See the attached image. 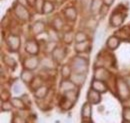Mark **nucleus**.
Listing matches in <instances>:
<instances>
[{
  "label": "nucleus",
  "instance_id": "43",
  "mask_svg": "<svg viewBox=\"0 0 130 123\" xmlns=\"http://www.w3.org/2000/svg\"><path fill=\"white\" fill-rule=\"evenodd\" d=\"M21 99L23 100V102L25 103V105H26V106H30L31 101H30V99H29V97H28V95H27V94H23V95L21 96Z\"/></svg>",
  "mask_w": 130,
  "mask_h": 123
},
{
  "label": "nucleus",
  "instance_id": "35",
  "mask_svg": "<svg viewBox=\"0 0 130 123\" xmlns=\"http://www.w3.org/2000/svg\"><path fill=\"white\" fill-rule=\"evenodd\" d=\"M64 97V96H63ZM73 105H74V103L73 102H71L70 100H68V99H66V98H63V100L60 102V107L62 108L63 110H69V109H71V108L73 107Z\"/></svg>",
  "mask_w": 130,
  "mask_h": 123
},
{
  "label": "nucleus",
  "instance_id": "38",
  "mask_svg": "<svg viewBox=\"0 0 130 123\" xmlns=\"http://www.w3.org/2000/svg\"><path fill=\"white\" fill-rule=\"evenodd\" d=\"M109 7H110V6L105 5V4L102 5V7H101V9H100V11H99V15H100L101 18H104L105 16L107 15V13L109 12Z\"/></svg>",
  "mask_w": 130,
  "mask_h": 123
},
{
  "label": "nucleus",
  "instance_id": "26",
  "mask_svg": "<svg viewBox=\"0 0 130 123\" xmlns=\"http://www.w3.org/2000/svg\"><path fill=\"white\" fill-rule=\"evenodd\" d=\"M55 4L52 2V0H45L44 6H43V14H50L54 11Z\"/></svg>",
  "mask_w": 130,
  "mask_h": 123
},
{
  "label": "nucleus",
  "instance_id": "29",
  "mask_svg": "<svg viewBox=\"0 0 130 123\" xmlns=\"http://www.w3.org/2000/svg\"><path fill=\"white\" fill-rule=\"evenodd\" d=\"M48 41H52V42H58L60 40V35L55 29H50L48 31Z\"/></svg>",
  "mask_w": 130,
  "mask_h": 123
},
{
  "label": "nucleus",
  "instance_id": "27",
  "mask_svg": "<svg viewBox=\"0 0 130 123\" xmlns=\"http://www.w3.org/2000/svg\"><path fill=\"white\" fill-rule=\"evenodd\" d=\"M2 60L4 62V64L7 65L8 67H10V68H12V69H15V68H16L17 63L13 57H11V56H9V55H3Z\"/></svg>",
  "mask_w": 130,
  "mask_h": 123
},
{
  "label": "nucleus",
  "instance_id": "4",
  "mask_svg": "<svg viewBox=\"0 0 130 123\" xmlns=\"http://www.w3.org/2000/svg\"><path fill=\"white\" fill-rule=\"evenodd\" d=\"M125 19H126V14L124 12L116 10L110 16L109 24H110L111 27H120L123 24Z\"/></svg>",
  "mask_w": 130,
  "mask_h": 123
},
{
  "label": "nucleus",
  "instance_id": "39",
  "mask_svg": "<svg viewBox=\"0 0 130 123\" xmlns=\"http://www.w3.org/2000/svg\"><path fill=\"white\" fill-rule=\"evenodd\" d=\"M93 0H81L80 3H81V7L83 9H86V10H90V6H91V3H92Z\"/></svg>",
  "mask_w": 130,
  "mask_h": 123
},
{
  "label": "nucleus",
  "instance_id": "8",
  "mask_svg": "<svg viewBox=\"0 0 130 123\" xmlns=\"http://www.w3.org/2000/svg\"><path fill=\"white\" fill-rule=\"evenodd\" d=\"M20 37L16 34H11L7 37V45L13 52H17L20 49Z\"/></svg>",
  "mask_w": 130,
  "mask_h": 123
},
{
  "label": "nucleus",
  "instance_id": "28",
  "mask_svg": "<svg viewBox=\"0 0 130 123\" xmlns=\"http://www.w3.org/2000/svg\"><path fill=\"white\" fill-rule=\"evenodd\" d=\"M10 101H11V103H12L13 107L17 108V109H21V110H23V109H25V108H26L25 103L23 102V100H22L21 98H18V97H12V98L10 99Z\"/></svg>",
  "mask_w": 130,
  "mask_h": 123
},
{
  "label": "nucleus",
  "instance_id": "48",
  "mask_svg": "<svg viewBox=\"0 0 130 123\" xmlns=\"http://www.w3.org/2000/svg\"><path fill=\"white\" fill-rule=\"evenodd\" d=\"M124 79H125V81H126V83H127V85H128V87L130 89V75H127Z\"/></svg>",
  "mask_w": 130,
  "mask_h": 123
},
{
  "label": "nucleus",
  "instance_id": "6",
  "mask_svg": "<svg viewBox=\"0 0 130 123\" xmlns=\"http://www.w3.org/2000/svg\"><path fill=\"white\" fill-rule=\"evenodd\" d=\"M23 67L25 69H28V70H35L39 65H40V60L38 59L37 56L35 55H30L26 58H24L23 60Z\"/></svg>",
  "mask_w": 130,
  "mask_h": 123
},
{
  "label": "nucleus",
  "instance_id": "40",
  "mask_svg": "<svg viewBox=\"0 0 130 123\" xmlns=\"http://www.w3.org/2000/svg\"><path fill=\"white\" fill-rule=\"evenodd\" d=\"M96 25H97V22H96V20H94V19H89V20L86 22V27H88V28H90V29H94V28L96 27Z\"/></svg>",
  "mask_w": 130,
  "mask_h": 123
},
{
  "label": "nucleus",
  "instance_id": "32",
  "mask_svg": "<svg viewBox=\"0 0 130 123\" xmlns=\"http://www.w3.org/2000/svg\"><path fill=\"white\" fill-rule=\"evenodd\" d=\"M74 38H75V33H73L72 31L65 32L63 34V36H62V40L66 44H70L72 41H74Z\"/></svg>",
  "mask_w": 130,
  "mask_h": 123
},
{
  "label": "nucleus",
  "instance_id": "30",
  "mask_svg": "<svg viewBox=\"0 0 130 123\" xmlns=\"http://www.w3.org/2000/svg\"><path fill=\"white\" fill-rule=\"evenodd\" d=\"M29 85H30V87H31V89H32L33 91H35L37 88H39L40 86L43 85V79H42L40 76L34 77V79L32 80V82H31Z\"/></svg>",
  "mask_w": 130,
  "mask_h": 123
},
{
  "label": "nucleus",
  "instance_id": "13",
  "mask_svg": "<svg viewBox=\"0 0 130 123\" xmlns=\"http://www.w3.org/2000/svg\"><path fill=\"white\" fill-rule=\"evenodd\" d=\"M92 117V104H90L88 101L85 102L81 108V118L82 120L90 121Z\"/></svg>",
  "mask_w": 130,
  "mask_h": 123
},
{
  "label": "nucleus",
  "instance_id": "44",
  "mask_svg": "<svg viewBox=\"0 0 130 123\" xmlns=\"http://www.w3.org/2000/svg\"><path fill=\"white\" fill-rule=\"evenodd\" d=\"M17 3H19V4H21V5H23V6H29V4H28V1L27 0H16Z\"/></svg>",
  "mask_w": 130,
  "mask_h": 123
},
{
  "label": "nucleus",
  "instance_id": "42",
  "mask_svg": "<svg viewBox=\"0 0 130 123\" xmlns=\"http://www.w3.org/2000/svg\"><path fill=\"white\" fill-rule=\"evenodd\" d=\"M12 123H26V120L22 116H20V115H15L13 117Z\"/></svg>",
  "mask_w": 130,
  "mask_h": 123
},
{
  "label": "nucleus",
  "instance_id": "5",
  "mask_svg": "<svg viewBox=\"0 0 130 123\" xmlns=\"http://www.w3.org/2000/svg\"><path fill=\"white\" fill-rule=\"evenodd\" d=\"M24 49H25V52L28 53L29 55H35V56H37L38 53H39V51H40V46H39V43L36 40L29 39V40L26 41Z\"/></svg>",
  "mask_w": 130,
  "mask_h": 123
},
{
  "label": "nucleus",
  "instance_id": "2",
  "mask_svg": "<svg viewBox=\"0 0 130 123\" xmlns=\"http://www.w3.org/2000/svg\"><path fill=\"white\" fill-rule=\"evenodd\" d=\"M116 91H117V95L121 101L130 97V89L124 78L118 77L116 79Z\"/></svg>",
  "mask_w": 130,
  "mask_h": 123
},
{
  "label": "nucleus",
  "instance_id": "10",
  "mask_svg": "<svg viewBox=\"0 0 130 123\" xmlns=\"http://www.w3.org/2000/svg\"><path fill=\"white\" fill-rule=\"evenodd\" d=\"M86 97H87V101L92 105H96V104H99L101 102V93L92 89L91 87L88 90Z\"/></svg>",
  "mask_w": 130,
  "mask_h": 123
},
{
  "label": "nucleus",
  "instance_id": "34",
  "mask_svg": "<svg viewBox=\"0 0 130 123\" xmlns=\"http://www.w3.org/2000/svg\"><path fill=\"white\" fill-rule=\"evenodd\" d=\"M13 109V105L11 103V101H1V111L3 112H10Z\"/></svg>",
  "mask_w": 130,
  "mask_h": 123
},
{
  "label": "nucleus",
  "instance_id": "21",
  "mask_svg": "<svg viewBox=\"0 0 130 123\" xmlns=\"http://www.w3.org/2000/svg\"><path fill=\"white\" fill-rule=\"evenodd\" d=\"M55 64H56V62L54 61V59L51 57V58H49V57H45V58H43L41 61H40V65L42 66V68L43 69H53V68H55Z\"/></svg>",
  "mask_w": 130,
  "mask_h": 123
},
{
  "label": "nucleus",
  "instance_id": "50",
  "mask_svg": "<svg viewBox=\"0 0 130 123\" xmlns=\"http://www.w3.org/2000/svg\"><path fill=\"white\" fill-rule=\"evenodd\" d=\"M82 123H90V122H89V121H83Z\"/></svg>",
  "mask_w": 130,
  "mask_h": 123
},
{
  "label": "nucleus",
  "instance_id": "22",
  "mask_svg": "<svg viewBox=\"0 0 130 123\" xmlns=\"http://www.w3.org/2000/svg\"><path fill=\"white\" fill-rule=\"evenodd\" d=\"M103 0H93L90 6V13L95 15V14H99V11L103 5Z\"/></svg>",
  "mask_w": 130,
  "mask_h": 123
},
{
  "label": "nucleus",
  "instance_id": "37",
  "mask_svg": "<svg viewBox=\"0 0 130 123\" xmlns=\"http://www.w3.org/2000/svg\"><path fill=\"white\" fill-rule=\"evenodd\" d=\"M56 42H52V41H48L45 45V49H46V52L47 53H52L53 50L56 48Z\"/></svg>",
  "mask_w": 130,
  "mask_h": 123
},
{
  "label": "nucleus",
  "instance_id": "41",
  "mask_svg": "<svg viewBox=\"0 0 130 123\" xmlns=\"http://www.w3.org/2000/svg\"><path fill=\"white\" fill-rule=\"evenodd\" d=\"M12 90L15 94H20L21 91H22V87L19 83H14L13 86H12Z\"/></svg>",
  "mask_w": 130,
  "mask_h": 123
},
{
  "label": "nucleus",
  "instance_id": "12",
  "mask_svg": "<svg viewBox=\"0 0 130 123\" xmlns=\"http://www.w3.org/2000/svg\"><path fill=\"white\" fill-rule=\"evenodd\" d=\"M91 88L98 91L99 93H101V94L106 93L108 91V86L106 85L105 81H101V80H97V79H92Z\"/></svg>",
  "mask_w": 130,
  "mask_h": 123
},
{
  "label": "nucleus",
  "instance_id": "46",
  "mask_svg": "<svg viewBox=\"0 0 130 123\" xmlns=\"http://www.w3.org/2000/svg\"><path fill=\"white\" fill-rule=\"evenodd\" d=\"M103 35H104V33H103V32H98V33H97V36H96V40H97L98 43H99V42L101 41V39L103 38Z\"/></svg>",
  "mask_w": 130,
  "mask_h": 123
},
{
  "label": "nucleus",
  "instance_id": "18",
  "mask_svg": "<svg viewBox=\"0 0 130 123\" xmlns=\"http://www.w3.org/2000/svg\"><path fill=\"white\" fill-rule=\"evenodd\" d=\"M63 14H64L65 18L69 21H75L76 18H77V10L75 7L73 6H69V7H66L63 11Z\"/></svg>",
  "mask_w": 130,
  "mask_h": 123
},
{
  "label": "nucleus",
  "instance_id": "47",
  "mask_svg": "<svg viewBox=\"0 0 130 123\" xmlns=\"http://www.w3.org/2000/svg\"><path fill=\"white\" fill-rule=\"evenodd\" d=\"M114 1H115V0H103V3H104L105 5L111 6V5H112V4L114 3Z\"/></svg>",
  "mask_w": 130,
  "mask_h": 123
},
{
  "label": "nucleus",
  "instance_id": "15",
  "mask_svg": "<svg viewBox=\"0 0 130 123\" xmlns=\"http://www.w3.org/2000/svg\"><path fill=\"white\" fill-rule=\"evenodd\" d=\"M76 88H77V86L70 79H62L61 82H60V85H59L60 91H62L63 93L71 91V90H74Z\"/></svg>",
  "mask_w": 130,
  "mask_h": 123
},
{
  "label": "nucleus",
  "instance_id": "25",
  "mask_svg": "<svg viewBox=\"0 0 130 123\" xmlns=\"http://www.w3.org/2000/svg\"><path fill=\"white\" fill-rule=\"evenodd\" d=\"M64 97L66 98V99L70 100L71 102H73V103L75 104V103H76V101L78 100V91H77V89H74V90H71V91L65 92Z\"/></svg>",
  "mask_w": 130,
  "mask_h": 123
},
{
  "label": "nucleus",
  "instance_id": "14",
  "mask_svg": "<svg viewBox=\"0 0 130 123\" xmlns=\"http://www.w3.org/2000/svg\"><path fill=\"white\" fill-rule=\"evenodd\" d=\"M86 77L87 75L85 73H72L71 76H70V80L77 86V87H81L82 85L85 83L86 81Z\"/></svg>",
  "mask_w": 130,
  "mask_h": 123
},
{
  "label": "nucleus",
  "instance_id": "49",
  "mask_svg": "<svg viewBox=\"0 0 130 123\" xmlns=\"http://www.w3.org/2000/svg\"><path fill=\"white\" fill-rule=\"evenodd\" d=\"M27 1H28L29 6H34V4H35V2H36V0H27Z\"/></svg>",
  "mask_w": 130,
  "mask_h": 123
},
{
  "label": "nucleus",
  "instance_id": "9",
  "mask_svg": "<svg viewBox=\"0 0 130 123\" xmlns=\"http://www.w3.org/2000/svg\"><path fill=\"white\" fill-rule=\"evenodd\" d=\"M67 54V50L64 47H56L53 52L51 53V57L54 59V61L56 63H60L61 61L64 60V58L66 57Z\"/></svg>",
  "mask_w": 130,
  "mask_h": 123
},
{
  "label": "nucleus",
  "instance_id": "16",
  "mask_svg": "<svg viewBox=\"0 0 130 123\" xmlns=\"http://www.w3.org/2000/svg\"><path fill=\"white\" fill-rule=\"evenodd\" d=\"M120 43H121V39L114 34V35H111V36H109L107 38V40H106V47L109 50H115V49H117L119 47Z\"/></svg>",
  "mask_w": 130,
  "mask_h": 123
},
{
  "label": "nucleus",
  "instance_id": "1",
  "mask_svg": "<svg viewBox=\"0 0 130 123\" xmlns=\"http://www.w3.org/2000/svg\"><path fill=\"white\" fill-rule=\"evenodd\" d=\"M72 71L74 73H87L88 71V58L81 57V56H75L70 62Z\"/></svg>",
  "mask_w": 130,
  "mask_h": 123
},
{
  "label": "nucleus",
  "instance_id": "36",
  "mask_svg": "<svg viewBox=\"0 0 130 123\" xmlns=\"http://www.w3.org/2000/svg\"><path fill=\"white\" fill-rule=\"evenodd\" d=\"M122 117L124 121L130 122V108L124 107L122 110Z\"/></svg>",
  "mask_w": 130,
  "mask_h": 123
},
{
  "label": "nucleus",
  "instance_id": "3",
  "mask_svg": "<svg viewBox=\"0 0 130 123\" xmlns=\"http://www.w3.org/2000/svg\"><path fill=\"white\" fill-rule=\"evenodd\" d=\"M13 10H14V13H15L16 17L19 20H21V21L26 22L31 17L29 11H28V9H27V7L21 5V4L17 3V2L13 5Z\"/></svg>",
  "mask_w": 130,
  "mask_h": 123
},
{
  "label": "nucleus",
  "instance_id": "33",
  "mask_svg": "<svg viewBox=\"0 0 130 123\" xmlns=\"http://www.w3.org/2000/svg\"><path fill=\"white\" fill-rule=\"evenodd\" d=\"M45 0H36L35 4H34V8L35 11L38 14H43V6H44Z\"/></svg>",
  "mask_w": 130,
  "mask_h": 123
},
{
  "label": "nucleus",
  "instance_id": "20",
  "mask_svg": "<svg viewBox=\"0 0 130 123\" xmlns=\"http://www.w3.org/2000/svg\"><path fill=\"white\" fill-rule=\"evenodd\" d=\"M49 92V88L45 85H42L40 86L39 88H37L35 91H34V96L36 99H39V100H42L44 99L45 97H47V94Z\"/></svg>",
  "mask_w": 130,
  "mask_h": 123
},
{
  "label": "nucleus",
  "instance_id": "11",
  "mask_svg": "<svg viewBox=\"0 0 130 123\" xmlns=\"http://www.w3.org/2000/svg\"><path fill=\"white\" fill-rule=\"evenodd\" d=\"M74 49L78 54H84V53H89L91 50V42L89 40L75 43Z\"/></svg>",
  "mask_w": 130,
  "mask_h": 123
},
{
  "label": "nucleus",
  "instance_id": "24",
  "mask_svg": "<svg viewBox=\"0 0 130 123\" xmlns=\"http://www.w3.org/2000/svg\"><path fill=\"white\" fill-rule=\"evenodd\" d=\"M61 76L63 79H69L71 74L73 73L72 71V68H71V65H68V64H64L62 65L61 67Z\"/></svg>",
  "mask_w": 130,
  "mask_h": 123
},
{
  "label": "nucleus",
  "instance_id": "17",
  "mask_svg": "<svg viewBox=\"0 0 130 123\" xmlns=\"http://www.w3.org/2000/svg\"><path fill=\"white\" fill-rule=\"evenodd\" d=\"M46 29V24L41 21V20H38V21H35L31 26V32H32L34 35H40L42 34Z\"/></svg>",
  "mask_w": 130,
  "mask_h": 123
},
{
  "label": "nucleus",
  "instance_id": "31",
  "mask_svg": "<svg viewBox=\"0 0 130 123\" xmlns=\"http://www.w3.org/2000/svg\"><path fill=\"white\" fill-rule=\"evenodd\" d=\"M88 40V36L87 34L84 32V31H77L75 33V38H74V41L75 43H79V42H83V41H86Z\"/></svg>",
  "mask_w": 130,
  "mask_h": 123
},
{
  "label": "nucleus",
  "instance_id": "51",
  "mask_svg": "<svg viewBox=\"0 0 130 123\" xmlns=\"http://www.w3.org/2000/svg\"><path fill=\"white\" fill-rule=\"evenodd\" d=\"M123 123H130V122H127V121H124Z\"/></svg>",
  "mask_w": 130,
  "mask_h": 123
},
{
  "label": "nucleus",
  "instance_id": "19",
  "mask_svg": "<svg viewBox=\"0 0 130 123\" xmlns=\"http://www.w3.org/2000/svg\"><path fill=\"white\" fill-rule=\"evenodd\" d=\"M34 73L32 72V70H28V69H23L20 73V79L26 83V84H30L32 82V80L34 79Z\"/></svg>",
  "mask_w": 130,
  "mask_h": 123
},
{
  "label": "nucleus",
  "instance_id": "45",
  "mask_svg": "<svg viewBox=\"0 0 130 123\" xmlns=\"http://www.w3.org/2000/svg\"><path fill=\"white\" fill-rule=\"evenodd\" d=\"M122 103H123L124 107L130 108V97L129 98H127V99H125V100H123V101H122Z\"/></svg>",
  "mask_w": 130,
  "mask_h": 123
},
{
  "label": "nucleus",
  "instance_id": "23",
  "mask_svg": "<svg viewBox=\"0 0 130 123\" xmlns=\"http://www.w3.org/2000/svg\"><path fill=\"white\" fill-rule=\"evenodd\" d=\"M51 25H52V28H53V29H55V30H57V31H60V30H62L63 27H64V22H63V20H62L60 17L56 16L55 18H53Z\"/></svg>",
  "mask_w": 130,
  "mask_h": 123
},
{
  "label": "nucleus",
  "instance_id": "7",
  "mask_svg": "<svg viewBox=\"0 0 130 123\" xmlns=\"http://www.w3.org/2000/svg\"><path fill=\"white\" fill-rule=\"evenodd\" d=\"M110 78V72L104 68L103 66L101 67H96L94 70V74H93V79H97L101 81H108Z\"/></svg>",
  "mask_w": 130,
  "mask_h": 123
}]
</instances>
